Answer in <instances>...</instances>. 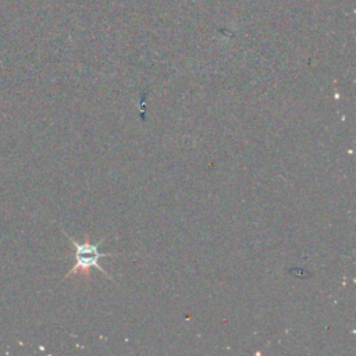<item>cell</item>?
Returning <instances> with one entry per match:
<instances>
[{"label": "cell", "mask_w": 356, "mask_h": 356, "mask_svg": "<svg viewBox=\"0 0 356 356\" xmlns=\"http://www.w3.org/2000/svg\"><path fill=\"white\" fill-rule=\"evenodd\" d=\"M67 235V234H65ZM68 236V235H67ZM68 239L71 241V243L74 245L75 249V264L71 267V270L65 274V278L71 277L72 274H79L83 277H89L90 268H97L100 270L108 280H113L99 264V260L102 257H107V256H120L121 253H102L100 252V243L106 239V236L103 239H100L99 243H90L89 236L85 235V241L83 243H78L76 241H74L71 236H68Z\"/></svg>", "instance_id": "1"}]
</instances>
